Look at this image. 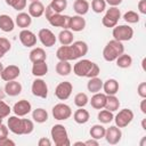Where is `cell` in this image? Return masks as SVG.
I'll return each mask as SVG.
<instances>
[{
    "instance_id": "obj_60",
    "label": "cell",
    "mask_w": 146,
    "mask_h": 146,
    "mask_svg": "<svg viewBox=\"0 0 146 146\" xmlns=\"http://www.w3.org/2000/svg\"><path fill=\"white\" fill-rule=\"evenodd\" d=\"M2 70H3V65H2V63L0 62V74H1V72H2Z\"/></svg>"
},
{
    "instance_id": "obj_37",
    "label": "cell",
    "mask_w": 146,
    "mask_h": 146,
    "mask_svg": "<svg viewBox=\"0 0 146 146\" xmlns=\"http://www.w3.org/2000/svg\"><path fill=\"white\" fill-rule=\"evenodd\" d=\"M49 6L55 13L62 14V11H64L67 7V0H51Z\"/></svg>"
},
{
    "instance_id": "obj_11",
    "label": "cell",
    "mask_w": 146,
    "mask_h": 146,
    "mask_svg": "<svg viewBox=\"0 0 146 146\" xmlns=\"http://www.w3.org/2000/svg\"><path fill=\"white\" fill-rule=\"evenodd\" d=\"M18 36H19L21 43L24 47H26V48H31V47H33V46L36 44V35L32 31H30L27 29H23L19 32V35Z\"/></svg>"
},
{
    "instance_id": "obj_15",
    "label": "cell",
    "mask_w": 146,
    "mask_h": 146,
    "mask_svg": "<svg viewBox=\"0 0 146 146\" xmlns=\"http://www.w3.org/2000/svg\"><path fill=\"white\" fill-rule=\"evenodd\" d=\"M56 57L59 59V60H74L76 59L75 58V55H74V51H73V48L71 44L68 46H60L57 51H56Z\"/></svg>"
},
{
    "instance_id": "obj_10",
    "label": "cell",
    "mask_w": 146,
    "mask_h": 146,
    "mask_svg": "<svg viewBox=\"0 0 146 146\" xmlns=\"http://www.w3.org/2000/svg\"><path fill=\"white\" fill-rule=\"evenodd\" d=\"M122 138V131L116 125H111L106 129L105 132V139L110 145H116Z\"/></svg>"
},
{
    "instance_id": "obj_23",
    "label": "cell",
    "mask_w": 146,
    "mask_h": 146,
    "mask_svg": "<svg viewBox=\"0 0 146 146\" xmlns=\"http://www.w3.org/2000/svg\"><path fill=\"white\" fill-rule=\"evenodd\" d=\"M103 89L104 94L106 95H116L119 91V82L115 79H107L105 82H103Z\"/></svg>"
},
{
    "instance_id": "obj_43",
    "label": "cell",
    "mask_w": 146,
    "mask_h": 146,
    "mask_svg": "<svg viewBox=\"0 0 146 146\" xmlns=\"http://www.w3.org/2000/svg\"><path fill=\"white\" fill-rule=\"evenodd\" d=\"M10 111H11L10 106H9L8 104H6V103H5V102L1 99V100H0V117L5 119V117L9 116Z\"/></svg>"
},
{
    "instance_id": "obj_57",
    "label": "cell",
    "mask_w": 146,
    "mask_h": 146,
    "mask_svg": "<svg viewBox=\"0 0 146 146\" xmlns=\"http://www.w3.org/2000/svg\"><path fill=\"white\" fill-rule=\"evenodd\" d=\"M5 1H6V3H7L8 6H11L13 2H14V0H5Z\"/></svg>"
},
{
    "instance_id": "obj_12",
    "label": "cell",
    "mask_w": 146,
    "mask_h": 146,
    "mask_svg": "<svg viewBox=\"0 0 146 146\" xmlns=\"http://www.w3.org/2000/svg\"><path fill=\"white\" fill-rule=\"evenodd\" d=\"M94 62L89 60V59H81L79 62H76L73 66V72L76 76H80V78H83V76H87L89 70L91 68V65H92Z\"/></svg>"
},
{
    "instance_id": "obj_48",
    "label": "cell",
    "mask_w": 146,
    "mask_h": 146,
    "mask_svg": "<svg viewBox=\"0 0 146 146\" xmlns=\"http://www.w3.org/2000/svg\"><path fill=\"white\" fill-rule=\"evenodd\" d=\"M8 132H9V129L7 125H5L3 123L0 124V139L5 138V137H8Z\"/></svg>"
},
{
    "instance_id": "obj_49",
    "label": "cell",
    "mask_w": 146,
    "mask_h": 146,
    "mask_svg": "<svg viewBox=\"0 0 146 146\" xmlns=\"http://www.w3.org/2000/svg\"><path fill=\"white\" fill-rule=\"evenodd\" d=\"M137 6H138L139 13L143 15H146V0H140Z\"/></svg>"
},
{
    "instance_id": "obj_28",
    "label": "cell",
    "mask_w": 146,
    "mask_h": 146,
    "mask_svg": "<svg viewBox=\"0 0 146 146\" xmlns=\"http://www.w3.org/2000/svg\"><path fill=\"white\" fill-rule=\"evenodd\" d=\"M48 72V65L46 60L42 62H35L32 65V74L34 76H43Z\"/></svg>"
},
{
    "instance_id": "obj_42",
    "label": "cell",
    "mask_w": 146,
    "mask_h": 146,
    "mask_svg": "<svg viewBox=\"0 0 146 146\" xmlns=\"http://www.w3.org/2000/svg\"><path fill=\"white\" fill-rule=\"evenodd\" d=\"M105 15L108 16V17H111V18H113V19H115V21H117V22L121 18V11H120V9L117 7H110L106 10V14Z\"/></svg>"
},
{
    "instance_id": "obj_54",
    "label": "cell",
    "mask_w": 146,
    "mask_h": 146,
    "mask_svg": "<svg viewBox=\"0 0 146 146\" xmlns=\"http://www.w3.org/2000/svg\"><path fill=\"white\" fill-rule=\"evenodd\" d=\"M140 111L146 114V98H143V100L140 102Z\"/></svg>"
},
{
    "instance_id": "obj_46",
    "label": "cell",
    "mask_w": 146,
    "mask_h": 146,
    "mask_svg": "<svg viewBox=\"0 0 146 146\" xmlns=\"http://www.w3.org/2000/svg\"><path fill=\"white\" fill-rule=\"evenodd\" d=\"M100 73V68H99V66L96 64V63H92V65H91V68L89 70V72H88V74H87V76L86 78H95V76H98V74Z\"/></svg>"
},
{
    "instance_id": "obj_13",
    "label": "cell",
    "mask_w": 146,
    "mask_h": 146,
    "mask_svg": "<svg viewBox=\"0 0 146 146\" xmlns=\"http://www.w3.org/2000/svg\"><path fill=\"white\" fill-rule=\"evenodd\" d=\"M38 36H39L40 42L46 47H52V46H55V43L57 41L56 35L49 29H41L38 33Z\"/></svg>"
},
{
    "instance_id": "obj_8",
    "label": "cell",
    "mask_w": 146,
    "mask_h": 146,
    "mask_svg": "<svg viewBox=\"0 0 146 146\" xmlns=\"http://www.w3.org/2000/svg\"><path fill=\"white\" fill-rule=\"evenodd\" d=\"M70 18H71V16H68V15H63V14H59V13H54L47 21L49 22V24L51 26L62 27V29H68Z\"/></svg>"
},
{
    "instance_id": "obj_30",
    "label": "cell",
    "mask_w": 146,
    "mask_h": 146,
    "mask_svg": "<svg viewBox=\"0 0 146 146\" xmlns=\"http://www.w3.org/2000/svg\"><path fill=\"white\" fill-rule=\"evenodd\" d=\"M89 8H90V5L87 0H75L74 3H73L74 11L80 16L86 15L89 11Z\"/></svg>"
},
{
    "instance_id": "obj_51",
    "label": "cell",
    "mask_w": 146,
    "mask_h": 146,
    "mask_svg": "<svg viewBox=\"0 0 146 146\" xmlns=\"http://www.w3.org/2000/svg\"><path fill=\"white\" fill-rule=\"evenodd\" d=\"M8 145L14 146L15 145V141L11 140V139H9L8 137H5V138L0 139V146H8Z\"/></svg>"
},
{
    "instance_id": "obj_63",
    "label": "cell",
    "mask_w": 146,
    "mask_h": 146,
    "mask_svg": "<svg viewBox=\"0 0 146 146\" xmlns=\"http://www.w3.org/2000/svg\"><path fill=\"white\" fill-rule=\"evenodd\" d=\"M30 1H31V2H32V1H36V0H30Z\"/></svg>"
},
{
    "instance_id": "obj_26",
    "label": "cell",
    "mask_w": 146,
    "mask_h": 146,
    "mask_svg": "<svg viewBox=\"0 0 146 146\" xmlns=\"http://www.w3.org/2000/svg\"><path fill=\"white\" fill-rule=\"evenodd\" d=\"M29 58L32 63H35V62H42V60H46L47 59V54L46 51L40 48V47H36V48H33L31 51H30V55H29Z\"/></svg>"
},
{
    "instance_id": "obj_6",
    "label": "cell",
    "mask_w": 146,
    "mask_h": 146,
    "mask_svg": "<svg viewBox=\"0 0 146 146\" xmlns=\"http://www.w3.org/2000/svg\"><path fill=\"white\" fill-rule=\"evenodd\" d=\"M52 116L54 119L58 121H65L71 117L72 115V110L67 104L64 103H58L52 107Z\"/></svg>"
},
{
    "instance_id": "obj_14",
    "label": "cell",
    "mask_w": 146,
    "mask_h": 146,
    "mask_svg": "<svg viewBox=\"0 0 146 146\" xmlns=\"http://www.w3.org/2000/svg\"><path fill=\"white\" fill-rule=\"evenodd\" d=\"M21 74V70L17 65H8L6 67H3L0 76L3 81L8 82V81H13L16 80Z\"/></svg>"
},
{
    "instance_id": "obj_22",
    "label": "cell",
    "mask_w": 146,
    "mask_h": 146,
    "mask_svg": "<svg viewBox=\"0 0 146 146\" xmlns=\"http://www.w3.org/2000/svg\"><path fill=\"white\" fill-rule=\"evenodd\" d=\"M15 29V22L9 15H0V30L3 32H11Z\"/></svg>"
},
{
    "instance_id": "obj_39",
    "label": "cell",
    "mask_w": 146,
    "mask_h": 146,
    "mask_svg": "<svg viewBox=\"0 0 146 146\" xmlns=\"http://www.w3.org/2000/svg\"><path fill=\"white\" fill-rule=\"evenodd\" d=\"M91 9L96 14H100L106 9V2L105 0H92L91 1Z\"/></svg>"
},
{
    "instance_id": "obj_5",
    "label": "cell",
    "mask_w": 146,
    "mask_h": 146,
    "mask_svg": "<svg viewBox=\"0 0 146 146\" xmlns=\"http://www.w3.org/2000/svg\"><path fill=\"white\" fill-rule=\"evenodd\" d=\"M133 112L130 108H123L121 111H119V113L114 116V121H115V125L119 128H125L128 124L131 123V121L133 120Z\"/></svg>"
},
{
    "instance_id": "obj_16",
    "label": "cell",
    "mask_w": 146,
    "mask_h": 146,
    "mask_svg": "<svg viewBox=\"0 0 146 146\" xmlns=\"http://www.w3.org/2000/svg\"><path fill=\"white\" fill-rule=\"evenodd\" d=\"M32 110V106H31V103L26 99H21L18 100L17 103H15L14 107H13V111L15 113V115L17 116H25L26 114H29Z\"/></svg>"
},
{
    "instance_id": "obj_38",
    "label": "cell",
    "mask_w": 146,
    "mask_h": 146,
    "mask_svg": "<svg viewBox=\"0 0 146 146\" xmlns=\"http://www.w3.org/2000/svg\"><path fill=\"white\" fill-rule=\"evenodd\" d=\"M88 103H89V98H88V95L87 94L79 92V94L75 95V97H74V104L78 107H84Z\"/></svg>"
},
{
    "instance_id": "obj_2",
    "label": "cell",
    "mask_w": 146,
    "mask_h": 146,
    "mask_svg": "<svg viewBox=\"0 0 146 146\" xmlns=\"http://www.w3.org/2000/svg\"><path fill=\"white\" fill-rule=\"evenodd\" d=\"M124 52V46L115 39L108 41L103 49V57L106 62H114L121 54Z\"/></svg>"
},
{
    "instance_id": "obj_27",
    "label": "cell",
    "mask_w": 146,
    "mask_h": 146,
    "mask_svg": "<svg viewBox=\"0 0 146 146\" xmlns=\"http://www.w3.org/2000/svg\"><path fill=\"white\" fill-rule=\"evenodd\" d=\"M73 119L76 123L79 124H84L89 121L90 119V114L87 110H84L83 107H79V110H76L73 114Z\"/></svg>"
},
{
    "instance_id": "obj_18",
    "label": "cell",
    "mask_w": 146,
    "mask_h": 146,
    "mask_svg": "<svg viewBox=\"0 0 146 146\" xmlns=\"http://www.w3.org/2000/svg\"><path fill=\"white\" fill-rule=\"evenodd\" d=\"M29 14L31 17L38 18L41 17L44 14V6L41 1L36 0V1H32L29 6Z\"/></svg>"
},
{
    "instance_id": "obj_4",
    "label": "cell",
    "mask_w": 146,
    "mask_h": 146,
    "mask_svg": "<svg viewBox=\"0 0 146 146\" xmlns=\"http://www.w3.org/2000/svg\"><path fill=\"white\" fill-rule=\"evenodd\" d=\"M112 34H113V38L117 41H121V42L129 41L133 36V29L129 25H125V24L116 25L113 27Z\"/></svg>"
},
{
    "instance_id": "obj_9",
    "label": "cell",
    "mask_w": 146,
    "mask_h": 146,
    "mask_svg": "<svg viewBox=\"0 0 146 146\" xmlns=\"http://www.w3.org/2000/svg\"><path fill=\"white\" fill-rule=\"evenodd\" d=\"M31 91L34 96L40 97V98H47L48 96V86L44 80L42 79H35L32 82Z\"/></svg>"
},
{
    "instance_id": "obj_55",
    "label": "cell",
    "mask_w": 146,
    "mask_h": 146,
    "mask_svg": "<svg viewBox=\"0 0 146 146\" xmlns=\"http://www.w3.org/2000/svg\"><path fill=\"white\" fill-rule=\"evenodd\" d=\"M141 128L144 130H146V119H143V121H141Z\"/></svg>"
},
{
    "instance_id": "obj_41",
    "label": "cell",
    "mask_w": 146,
    "mask_h": 146,
    "mask_svg": "<svg viewBox=\"0 0 146 146\" xmlns=\"http://www.w3.org/2000/svg\"><path fill=\"white\" fill-rule=\"evenodd\" d=\"M123 19H124L127 23H129V24H135V23H138V22H139L140 17H139V15H138L136 11L129 10V11H127V13L123 15Z\"/></svg>"
},
{
    "instance_id": "obj_33",
    "label": "cell",
    "mask_w": 146,
    "mask_h": 146,
    "mask_svg": "<svg viewBox=\"0 0 146 146\" xmlns=\"http://www.w3.org/2000/svg\"><path fill=\"white\" fill-rule=\"evenodd\" d=\"M105 132H106V129L102 125V124H94L91 128H90V137L94 138V139H102L105 137Z\"/></svg>"
},
{
    "instance_id": "obj_47",
    "label": "cell",
    "mask_w": 146,
    "mask_h": 146,
    "mask_svg": "<svg viewBox=\"0 0 146 146\" xmlns=\"http://www.w3.org/2000/svg\"><path fill=\"white\" fill-rule=\"evenodd\" d=\"M137 92L141 98H146V82L139 83V86L137 88Z\"/></svg>"
},
{
    "instance_id": "obj_21",
    "label": "cell",
    "mask_w": 146,
    "mask_h": 146,
    "mask_svg": "<svg viewBox=\"0 0 146 146\" xmlns=\"http://www.w3.org/2000/svg\"><path fill=\"white\" fill-rule=\"evenodd\" d=\"M106 94H102V92H96L91 99H90V104L95 110H102L105 107L106 104Z\"/></svg>"
},
{
    "instance_id": "obj_19",
    "label": "cell",
    "mask_w": 146,
    "mask_h": 146,
    "mask_svg": "<svg viewBox=\"0 0 146 146\" xmlns=\"http://www.w3.org/2000/svg\"><path fill=\"white\" fill-rule=\"evenodd\" d=\"M5 92L10 96V97H15V96H18L21 92H22V84L15 80L13 81H8L6 84H5Z\"/></svg>"
},
{
    "instance_id": "obj_34",
    "label": "cell",
    "mask_w": 146,
    "mask_h": 146,
    "mask_svg": "<svg viewBox=\"0 0 146 146\" xmlns=\"http://www.w3.org/2000/svg\"><path fill=\"white\" fill-rule=\"evenodd\" d=\"M32 119L36 123H44L48 120V112L44 108H35L32 112Z\"/></svg>"
},
{
    "instance_id": "obj_17",
    "label": "cell",
    "mask_w": 146,
    "mask_h": 146,
    "mask_svg": "<svg viewBox=\"0 0 146 146\" xmlns=\"http://www.w3.org/2000/svg\"><path fill=\"white\" fill-rule=\"evenodd\" d=\"M86 27V19L80 16V15H75L72 16L70 18V24H68V29L72 30L73 32H80L83 31Z\"/></svg>"
},
{
    "instance_id": "obj_31",
    "label": "cell",
    "mask_w": 146,
    "mask_h": 146,
    "mask_svg": "<svg viewBox=\"0 0 146 146\" xmlns=\"http://www.w3.org/2000/svg\"><path fill=\"white\" fill-rule=\"evenodd\" d=\"M56 72L60 76H66L72 72V65L67 60H59L56 64Z\"/></svg>"
},
{
    "instance_id": "obj_45",
    "label": "cell",
    "mask_w": 146,
    "mask_h": 146,
    "mask_svg": "<svg viewBox=\"0 0 146 146\" xmlns=\"http://www.w3.org/2000/svg\"><path fill=\"white\" fill-rule=\"evenodd\" d=\"M26 3H27V0H14L13 5L10 7H13L15 10L17 11H21L23 9H25L26 7Z\"/></svg>"
},
{
    "instance_id": "obj_44",
    "label": "cell",
    "mask_w": 146,
    "mask_h": 146,
    "mask_svg": "<svg viewBox=\"0 0 146 146\" xmlns=\"http://www.w3.org/2000/svg\"><path fill=\"white\" fill-rule=\"evenodd\" d=\"M102 24L105 27H114V26L117 25V21H115V19H113V18H111V17H108V16L105 15L102 18Z\"/></svg>"
},
{
    "instance_id": "obj_1",
    "label": "cell",
    "mask_w": 146,
    "mask_h": 146,
    "mask_svg": "<svg viewBox=\"0 0 146 146\" xmlns=\"http://www.w3.org/2000/svg\"><path fill=\"white\" fill-rule=\"evenodd\" d=\"M7 127L9 131L15 135H30L34 129L33 121L29 119H19L17 115L9 116Z\"/></svg>"
},
{
    "instance_id": "obj_61",
    "label": "cell",
    "mask_w": 146,
    "mask_h": 146,
    "mask_svg": "<svg viewBox=\"0 0 146 146\" xmlns=\"http://www.w3.org/2000/svg\"><path fill=\"white\" fill-rule=\"evenodd\" d=\"M2 98H3V92H2V90L0 89V100H1Z\"/></svg>"
},
{
    "instance_id": "obj_24",
    "label": "cell",
    "mask_w": 146,
    "mask_h": 146,
    "mask_svg": "<svg viewBox=\"0 0 146 146\" xmlns=\"http://www.w3.org/2000/svg\"><path fill=\"white\" fill-rule=\"evenodd\" d=\"M15 23L21 29H27L31 25V23H32V17L30 16V14L22 11V13L17 14L16 19H15Z\"/></svg>"
},
{
    "instance_id": "obj_59",
    "label": "cell",
    "mask_w": 146,
    "mask_h": 146,
    "mask_svg": "<svg viewBox=\"0 0 146 146\" xmlns=\"http://www.w3.org/2000/svg\"><path fill=\"white\" fill-rule=\"evenodd\" d=\"M145 62H146V59L144 58V59H143V62H141V66H143V70H145Z\"/></svg>"
},
{
    "instance_id": "obj_20",
    "label": "cell",
    "mask_w": 146,
    "mask_h": 146,
    "mask_svg": "<svg viewBox=\"0 0 146 146\" xmlns=\"http://www.w3.org/2000/svg\"><path fill=\"white\" fill-rule=\"evenodd\" d=\"M72 48H73V51H74V55H75V58H81L83 56L87 55L88 52V44L84 42V41H73L71 43Z\"/></svg>"
},
{
    "instance_id": "obj_36",
    "label": "cell",
    "mask_w": 146,
    "mask_h": 146,
    "mask_svg": "<svg viewBox=\"0 0 146 146\" xmlns=\"http://www.w3.org/2000/svg\"><path fill=\"white\" fill-rule=\"evenodd\" d=\"M97 117H98V120H99L100 123L107 124V123H110V122L113 121L114 115H113V112H111V111H108V110H106V108H105V110L102 108V111H99Z\"/></svg>"
},
{
    "instance_id": "obj_29",
    "label": "cell",
    "mask_w": 146,
    "mask_h": 146,
    "mask_svg": "<svg viewBox=\"0 0 146 146\" xmlns=\"http://www.w3.org/2000/svg\"><path fill=\"white\" fill-rule=\"evenodd\" d=\"M103 80L98 76H95V78H90V80L88 81L87 83V88H88V91L92 92V94H96V92H99L102 89H103Z\"/></svg>"
},
{
    "instance_id": "obj_25",
    "label": "cell",
    "mask_w": 146,
    "mask_h": 146,
    "mask_svg": "<svg viewBox=\"0 0 146 146\" xmlns=\"http://www.w3.org/2000/svg\"><path fill=\"white\" fill-rule=\"evenodd\" d=\"M58 40L60 42L62 46H68L73 42L74 40V35H73V32L70 30V29H63L59 34H58Z\"/></svg>"
},
{
    "instance_id": "obj_40",
    "label": "cell",
    "mask_w": 146,
    "mask_h": 146,
    "mask_svg": "<svg viewBox=\"0 0 146 146\" xmlns=\"http://www.w3.org/2000/svg\"><path fill=\"white\" fill-rule=\"evenodd\" d=\"M11 48V43L7 38L0 36V58L5 56L6 52H8Z\"/></svg>"
},
{
    "instance_id": "obj_3",
    "label": "cell",
    "mask_w": 146,
    "mask_h": 146,
    "mask_svg": "<svg viewBox=\"0 0 146 146\" xmlns=\"http://www.w3.org/2000/svg\"><path fill=\"white\" fill-rule=\"evenodd\" d=\"M51 139L56 146H70L71 141L66 128L63 124H55L50 130Z\"/></svg>"
},
{
    "instance_id": "obj_53",
    "label": "cell",
    "mask_w": 146,
    "mask_h": 146,
    "mask_svg": "<svg viewBox=\"0 0 146 146\" xmlns=\"http://www.w3.org/2000/svg\"><path fill=\"white\" fill-rule=\"evenodd\" d=\"M105 2L108 3L111 7H117L122 2V0H105Z\"/></svg>"
},
{
    "instance_id": "obj_32",
    "label": "cell",
    "mask_w": 146,
    "mask_h": 146,
    "mask_svg": "<svg viewBox=\"0 0 146 146\" xmlns=\"http://www.w3.org/2000/svg\"><path fill=\"white\" fill-rule=\"evenodd\" d=\"M120 107V100L119 98L115 96V95H107L106 97V104H105V107L106 110L111 111V112H115L117 111Z\"/></svg>"
},
{
    "instance_id": "obj_35",
    "label": "cell",
    "mask_w": 146,
    "mask_h": 146,
    "mask_svg": "<svg viewBox=\"0 0 146 146\" xmlns=\"http://www.w3.org/2000/svg\"><path fill=\"white\" fill-rule=\"evenodd\" d=\"M115 60H116L117 67H121V68H128L132 64V57L128 54H124V52L121 54Z\"/></svg>"
},
{
    "instance_id": "obj_7",
    "label": "cell",
    "mask_w": 146,
    "mask_h": 146,
    "mask_svg": "<svg viewBox=\"0 0 146 146\" xmlns=\"http://www.w3.org/2000/svg\"><path fill=\"white\" fill-rule=\"evenodd\" d=\"M72 91H73L72 83L70 81H64V82H60L59 84H57V87L55 88V96L59 100H66L70 98Z\"/></svg>"
},
{
    "instance_id": "obj_62",
    "label": "cell",
    "mask_w": 146,
    "mask_h": 146,
    "mask_svg": "<svg viewBox=\"0 0 146 146\" xmlns=\"http://www.w3.org/2000/svg\"><path fill=\"white\" fill-rule=\"evenodd\" d=\"M2 120H3V119H2V117H0V124L2 123Z\"/></svg>"
},
{
    "instance_id": "obj_50",
    "label": "cell",
    "mask_w": 146,
    "mask_h": 146,
    "mask_svg": "<svg viewBox=\"0 0 146 146\" xmlns=\"http://www.w3.org/2000/svg\"><path fill=\"white\" fill-rule=\"evenodd\" d=\"M38 145L39 146H50L51 145V140L49 138H47V137H42V138L39 139Z\"/></svg>"
},
{
    "instance_id": "obj_58",
    "label": "cell",
    "mask_w": 146,
    "mask_h": 146,
    "mask_svg": "<svg viewBox=\"0 0 146 146\" xmlns=\"http://www.w3.org/2000/svg\"><path fill=\"white\" fill-rule=\"evenodd\" d=\"M74 145H75V146H78V145H82V146H84V143H83V141H76V143H74Z\"/></svg>"
},
{
    "instance_id": "obj_56",
    "label": "cell",
    "mask_w": 146,
    "mask_h": 146,
    "mask_svg": "<svg viewBox=\"0 0 146 146\" xmlns=\"http://www.w3.org/2000/svg\"><path fill=\"white\" fill-rule=\"evenodd\" d=\"M145 143H146V137H143V139L140 141V146H145Z\"/></svg>"
},
{
    "instance_id": "obj_52",
    "label": "cell",
    "mask_w": 146,
    "mask_h": 146,
    "mask_svg": "<svg viewBox=\"0 0 146 146\" xmlns=\"http://www.w3.org/2000/svg\"><path fill=\"white\" fill-rule=\"evenodd\" d=\"M83 143H84V146H98L99 145V141L97 139H94V138H91L89 140H86Z\"/></svg>"
}]
</instances>
